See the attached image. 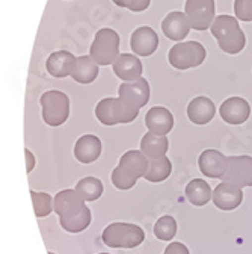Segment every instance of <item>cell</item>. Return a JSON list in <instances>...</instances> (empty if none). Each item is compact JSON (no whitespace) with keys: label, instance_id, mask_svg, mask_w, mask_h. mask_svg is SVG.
<instances>
[{"label":"cell","instance_id":"1","mask_svg":"<svg viewBox=\"0 0 252 254\" xmlns=\"http://www.w3.org/2000/svg\"><path fill=\"white\" fill-rule=\"evenodd\" d=\"M54 210L59 215L60 226L67 232L79 233L91 224V212L76 189H65L59 192L54 198Z\"/></svg>","mask_w":252,"mask_h":254},{"label":"cell","instance_id":"2","mask_svg":"<svg viewBox=\"0 0 252 254\" xmlns=\"http://www.w3.org/2000/svg\"><path fill=\"white\" fill-rule=\"evenodd\" d=\"M211 35L217 40L220 50L228 55L240 53L246 46V37L239 26V20L231 15L214 17L211 26Z\"/></svg>","mask_w":252,"mask_h":254},{"label":"cell","instance_id":"3","mask_svg":"<svg viewBox=\"0 0 252 254\" xmlns=\"http://www.w3.org/2000/svg\"><path fill=\"white\" fill-rule=\"evenodd\" d=\"M148 168V159L139 150L125 151L121 159L119 165L112 171V182L118 189H130L136 185L139 177H144Z\"/></svg>","mask_w":252,"mask_h":254},{"label":"cell","instance_id":"4","mask_svg":"<svg viewBox=\"0 0 252 254\" xmlns=\"http://www.w3.org/2000/svg\"><path fill=\"white\" fill-rule=\"evenodd\" d=\"M119 55V35L110 27L97 30L89 49V56L97 62V65L106 67L115 62Z\"/></svg>","mask_w":252,"mask_h":254},{"label":"cell","instance_id":"5","mask_svg":"<svg viewBox=\"0 0 252 254\" xmlns=\"http://www.w3.org/2000/svg\"><path fill=\"white\" fill-rule=\"evenodd\" d=\"M207 50L198 41H184L177 43L171 47L168 53V61L175 70L197 68L205 61Z\"/></svg>","mask_w":252,"mask_h":254},{"label":"cell","instance_id":"6","mask_svg":"<svg viewBox=\"0 0 252 254\" xmlns=\"http://www.w3.org/2000/svg\"><path fill=\"white\" fill-rule=\"evenodd\" d=\"M43 120L51 127L64 124L70 117V99L65 92L51 89L46 91L40 97Z\"/></svg>","mask_w":252,"mask_h":254},{"label":"cell","instance_id":"7","mask_svg":"<svg viewBox=\"0 0 252 254\" xmlns=\"http://www.w3.org/2000/svg\"><path fill=\"white\" fill-rule=\"evenodd\" d=\"M145 239L144 230L130 222H113L103 232V242L112 248H135Z\"/></svg>","mask_w":252,"mask_h":254},{"label":"cell","instance_id":"8","mask_svg":"<svg viewBox=\"0 0 252 254\" xmlns=\"http://www.w3.org/2000/svg\"><path fill=\"white\" fill-rule=\"evenodd\" d=\"M139 115V111L132 109L119 97H106L96 106V117L104 126L132 123Z\"/></svg>","mask_w":252,"mask_h":254},{"label":"cell","instance_id":"9","mask_svg":"<svg viewBox=\"0 0 252 254\" xmlns=\"http://www.w3.org/2000/svg\"><path fill=\"white\" fill-rule=\"evenodd\" d=\"M214 0H186L184 15L189 20L191 29L207 30L214 20Z\"/></svg>","mask_w":252,"mask_h":254},{"label":"cell","instance_id":"10","mask_svg":"<svg viewBox=\"0 0 252 254\" xmlns=\"http://www.w3.org/2000/svg\"><path fill=\"white\" fill-rule=\"evenodd\" d=\"M222 182L233 183L239 188L252 186V157L231 156L227 159V170L220 177Z\"/></svg>","mask_w":252,"mask_h":254},{"label":"cell","instance_id":"11","mask_svg":"<svg viewBox=\"0 0 252 254\" xmlns=\"http://www.w3.org/2000/svg\"><path fill=\"white\" fill-rule=\"evenodd\" d=\"M118 97L132 109L139 111L150 100V85L145 79L124 82L118 88Z\"/></svg>","mask_w":252,"mask_h":254},{"label":"cell","instance_id":"12","mask_svg":"<svg viewBox=\"0 0 252 254\" xmlns=\"http://www.w3.org/2000/svg\"><path fill=\"white\" fill-rule=\"evenodd\" d=\"M211 201L214 203V206L224 212H231L234 209H237L242 201H243V192L242 188L228 183V182H222L219 183L211 194Z\"/></svg>","mask_w":252,"mask_h":254},{"label":"cell","instance_id":"13","mask_svg":"<svg viewBox=\"0 0 252 254\" xmlns=\"http://www.w3.org/2000/svg\"><path fill=\"white\" fill-rule=\"evenodd\" d=\"M159 35L150 26L138 27L130 37V47L136 56H151L159 47Z\"/></svg>","mask_w":252,"mask_h":254},{"label":"cell","instance_id":"14","mask_svg":"<svg viewBox=\"0 0 252 254\" xmlns=\"http://www.w3.org/2000/svg\"><path fill=\"white\" fill-rule=\"evenodd\" d=\"M145 126L148 132L166 136L174 129V115L165 106H154L145 115Z\"/></svg>","mask_w":252,"mask_h":254},{"label":"cell","instance_id":"15","mask_svg":"<svg viewBox=\"0 0 252 254\" xmlns=\"http://www.w3.org/2000/svg\"><path fill=\"white\" fill-rule=\"evenodd\" d=\"M227 156L217 150H205L198 157L200 171L210 179H220L227 170Z\"/></svg>","mask_w":252,"mask_h":254},{"label":"cell","instance_id":"16","mask_svg":"<svg viewBox=\"0 0 252 254\" xmlns=\"http://www.w3.org/2000/svg\"><path fill=\"white\" fill-rule=\"evenodd\" d=\"M113 73L124 82H133L142 76V62L133 53H121L115 59Z\"/></svg>","mask_w":252,"mask_h":254},{"label":"cell","instance_id":"17","mask_svg":"<svg viewBox=\"0 0 252 254\" xmlns=\"http://www.w3.org/2000/svg\"><path fill=\"white\" fill-rule=\"evenodd\" d=\"M76 64V56L68 50L53 52L46 61V70L50 76L56 79H64L71 76V71Z\"/></svg>","mask_w":252,"mask_h":254},{"label":"cell","instance_id":"18","mask_svg":"<svg viewBox=\"0 0 252 254\" xmlns=\"http://www.w3.org/2000/svg\"><path fill=\"white\" fill-rule=\"evenodd\" d=\"M219 115L228 124H242L249 118L251 106L242 97H230L220 105Z\"/></svg>","mask_w":252,"mask_h":254},{"label":"cell","instance_id":"19","mask_svg":"<svg viewBox=\"0 0 252 254\" xmlns=\"http://www.w3.org/2000/svg\"><path fill=\"white\" fill-rule=\"evenodd\" d=\"M162 30L166 38L181 43L189 35V32H191V24H189V20L184 15V12L174 11L169 12L162 21Z\"/></svg>","mask_w":252,"mask_h":254},{"label":"cell","instance_id":"20","mask_svg":"<svg viewBox=\"0 0 252 254\" xmlns=\"http://www.w3.org/2000/svg\"><path fill=\"white\" fill-rule=\"evenodd\" d=\"M103 150L101 141L96 135H83L74 145V156L82 164H92L100 157Z\"/></svg>","mask_w":252,"mask_h":254},{"label":"cell","instance_id":"21","mask_svg":"<svg viewBox=\"0 0 252 254\" xmlns=\"http://www.w3.org/2000/svg\"><path fill=\"white\" fill-rule=\"evenodd\" d=\"M216 115V106L214 103L204 95L195 97L187 105V117L194 124H207L210 123Z\"/></svg>","mask_w":252,"mask_h":254},{"label":"cell","instance_id":"22","mask_svg":"<svg viewBox=\"0 0 252 254\" xmlns=\"http://www.w3.org/2000/svg\"><path fill=\"white\" fill-rule=\"evenodd\" d=\"M97 76H99V65L96 61H94L89 55L76 56V64H74V68L70 76V77H73V80H76L77 83H82V85H88L96 80Z\"/></svg>","mask_w":252,"mask_h":254},{"label":"cell","instance_id":"23","mask_svg":"<svg viewBox=\"0 0 252 254\" xmlns=\"http://www.w3.org/2000/svg\"><path fill=\"white\" fill-rule=\"evenodd\" d=\"M184 194L191 204L197 207H202L211 201L213 190L204 179H194L186 185Z\"/></svg>","mask_w":252,"mask_h":254},{"label":"cell","instance_id":"24","mask_svg":"<svg viewBox=\"0 0 252 254\" xmlns=\"http://www.w3.org/2000/svg\"><path fill=\"white\" fill-rule=\"evenodd\" d=\"M168 150H169V141L166 136H159L148 132L141 139V151L145 154L147 159L166 156Z\"/></svg>","mask_w":252,"mask_h":254},{"label":"cell","instance_id":"25","mask_svg":"<svg viewBox=\"0 0 252 254\" xmlns=\"http://www.w3.org/2000/svg\"><path fill=\"white\" fill-rule=\"evenodd\" d=\"M172 173V164L166 156L148 159V168L144 174V179L152 183H159L166 180Z\"/></svg>","mask_w":252,"mask_h":254},{"label":"cell","instance_id":"26","mask_svg":"<svg viewBox=\"0 0 252 254\" xmlns=\"http://www.w3.org/2000/svg\"><path fill=\"white\" fill-rule=\"evenodd\" d=\"M76 192L85 201H96L103 194V183L96 177H85L76 185Z\"/></svg>","mask_w":252,"mask_h":254},{"label":"cell","instance_id":"27","mask_svg":"<svg viewBox=\"0 0 252 254\" xmlns=\"http://www.w3.org/2000/svg\"><path fill=\"white\" fill-rule=\"evenodd\" d=\"M154 235L160 241H171L177 235V221L171 215H165L154 224Z\"/></svg>","mask_w":252,"mask_h":254},{"label":"cell","instance_id":"28","mask_svg":"<svg viewBox=\"0 0 252 254\" xmlns=\"http://www.w3.org/2000/svg\"><path fill=\"white\" fill-rule=\"evenodd\" d=\"M30 195H32L34 209H35V215L37 216H40V218L41 216H47L53 210V198L49 194L35 192V190H32Z\"/></svg>","mask_w":252,"mask_h":254},{"label":"cell","instance_id":"29","mask_svg":"<svg viewBox=\"0 0 252 254\" xmlns=\"http://www.w3.org/2000/svg\"><path fill=\"white\" fill-rule=\"evenodd\" d=\"M234 15L239 21H252V0H234Z\"/></svg>","mask_w":252,"mask_h":254},{"label":"cell","instance_id":"30","mask_svg":"<svg viewBox=\"0 0 252 254\" xmlns=\"http://www.w3.org/2000/svg\"><path fill=\"white\" fill-rule=\"evenodd\" d=\"M112 2L119 6V8H125L132 12H144L148 9L151 0H112Z\"/></svg>","mask_w":252,"mask_h":254},{"label":"cell","instance_id":"31","mask_svg":"<svg viewBox=\"0 0 252 254\" xmlns=\"http://www.w3.org/2000/svg\"><path fill=\"white\" fill-rule=\"evenodd\" d=\"M163 254H191V253H189V248L183 242H171L165 248Z\"/></svg>","mask_w":252,"mask_h":254},{"label":"cell","instance_id":"32","mask_svg":"<svg viewBox=\"0 0 252 254\" xmlns=\"http://www.w3.org/2000/svg\"><path fill=\"white\" fill-rule=\"evenodd\" d=\"M24 154H26V159H27V171L30 173V171L34 170V167H35V157H34L32 151H30L29 148L24 150Z\"/></svg>","mask_w":252,"mask_h":254},{"label":"cell","instance_id":"33","mask_svg":"<svg viewBox=\"0 0 252 254\" xmlns=\"http://www.w3.org/2000/svg\"><path fill=\"white\" fill-rule=\"evenodd\" d=\"M99 254H109V253H99Z\"/></svg>","mask_w":252,"mask_h":254},{"label":"cell","instance_id":"34","mask_svg":"<svg viewBox=\"0 0 252 254\" xmlns=\"http://www.w3.org/2000/svg\"><path fill=\"white\" fill-rule=\"evenodd\" d=\"M49 254H54V253H51V251H50V253H49Z\"/></svg>","mask_w":252,"mask_h":254}]
</instances>
